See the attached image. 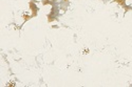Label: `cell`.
Masks as SVG:
<instances>
[{"label":"cell","instance_id":"6da1fadb","mask_svg":"<svg viewBox=\"0 0 132 87\" xmlns=\"http://www.w3.org/2000/svg\"><path fill=\"white\" fill-rule=\"evenodd\" d=\"M5 86H7V87H14V86H16V82H15V81H10V82H7L5 84Z\"/></svg>","mask_w":132,"mask_h":87},{"label":"cell","instance_id":"7a4b0ae2","mask_svg":"<svg viewBox=\"0 0 132 87\" xmlns=\"http://www.w3.org/2000/svg\"><path fill=\"white\" fill-rule=\"evenodd\" d=\"M22 17H23V19H25V20L27 21V20H28V19L30 18V15H29V14H28V13L26 12V13H23V15H22Z\"/></svg>","mask_w":132,"mask_h":87},{"label":"cell","instance_id":"3957f363","mask_svg":"<svg viewBox=\"0 0 132 87\" xmlns=\"http://www.w3.org/2000/svg\"><path fill=\"white\" fill-rule=\"evenodd\" d=\"M89 51H90L89 48H83L82 51H81V54H82V55H87V54H89Z\"/></svg>","mask_w":132,"mask_h":87},{"label":"cell","instance_id":"277c9868","mask_svg":"<svg viewBox=\"0 0 132 87\" xmlns=\"http://www.w3.org/2000/svg\"><path fill=\"white\" fill-rule=\"evenodd\" d=\"M65 1H69V0H65Z\"/></svg>","mask_w":132,"mask_h":87}]
</instances>
